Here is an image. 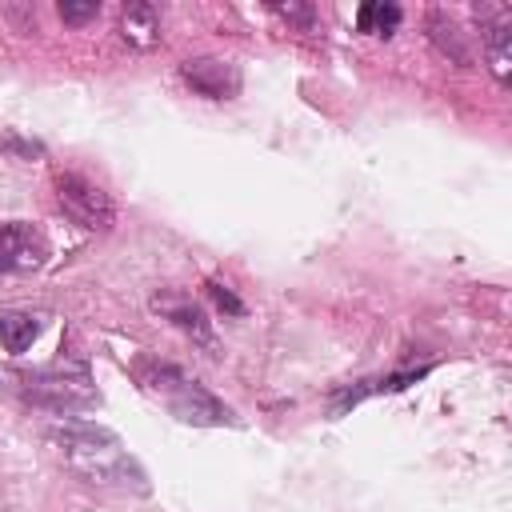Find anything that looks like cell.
Wrapping results in <instances>:
<instances>
[{
	"mask_svg": "<svg viewBox=\"0 0 512 512\" xmlns=\"http://www.w3.org/2000/svg\"><path fill=\"white\" fill-rule=\"evenodd\" d=\"M48 444L60 452L64 468L76 472L88 484L116 488V492H148V476L136 464V456L124 448V440L92 420H60L48 428Z\"/></svg>",
	"mask_w": 512,
	"mask_h": 512,
	"instance_id": "6da1fadb",
	"label": "cell"
},
{
	"mask_svg": "<svg viewBox=\"0 0 512 512\" xmlns=\"http://www.w3.org/2000/svg\"><path fill=\"white\" fill-rule=\"evenodd\" d=\"M144 388L156 392L164 400V408L180 420V424H196V428H224L236 424V412L208 392L196 376L180 372L176 364H152V372H144Z\"/></svg>",
	"mask_w": 512,
	"mask_h": 512,
	"instance_id": "7a4b0ae2",
	"label": "cell"
},
{
	"mask_svg": "<svg viewBox=\"0 0 512 512\" xmlns=\"http://www.w3.org/2000/svg\"><path fill=\"white\" fill-rule=\"evenodd\" d=\"M20 392L48 412H76L96 404V384L80 356H56L44 368L20 372Z\"/></svg>",
	"mask_w": 512,
	"mask_h": 512,
	"instance_id": "3957f363",
	"label": "cell"
},
{
	"mask_svg": "<svg viewBox=\"0 0 512 512\" xmlns=\"http://www.w3.org/2000/svg\"><path fill=\"white\" fill-rule=\"evenodd\" d=\"M56 200H60V208H64L80 228H88V232H108L112 220H116L112 196H108L96 180H88V176H80V172L56 176Z\"/></svg>",
	"mask_w": 512,
	"mask_h": 512,
	"instance_id": "277c9868",
	"label": "cell"
},
{
	"mask_svg": "<svg viewBox=\"0 0 512 512\" xmlns=\"http://www.w3.org/2000/svg\"><path fill=\"white\" fill-rule=\"evenodd\" d=\"M180 76L192 92H200L204 100H232L240 92V68L224 56H192L180 64Z\"/></svg>",
	"mask_w": 512,
	"mask_h": 512,
	"instance_id": "5b68a950",
	"label": "cell"
},
{
	"mask_svg": "<svg viewBox=\"0 0 512 512\" xmlns=\"http://www.w3.org/2000/svg\"><path fill=\"white\" fill-rule=\"evenodd\" d=\"M480 16V40L488 52V68L500 84L512 80V12L508 8H484Z\"/></svg>",
	"mask_w": 512,
	"mask_h": 512,
	"instance_id": "8992f818",
	"label": "cell"
},
{
	"mask_svg": "<svg viewBox=\"0 0 512 512\" xmlns=\"http://www.w3.org/2000/svg\"><path fill=\"white\" fill-rule=\"evenodd\" d=\"M44 260V236L24 224V220H8L0 224V272H28L40 268Z\"/></svg>",
	"mask_w": 512,
	"mask_h": 512,
	"instance_id": "52a82bcc",
	"label": "cell"
},
{
	"mask_svg": "<svg viewBox=\"0 0 512 512\" xmlns=\"http://www.w3.org/2000/svg\"><path fill=\"white\" fill-rule=\"evenodd\" d=\"M152 308H156L160 316H168V320H172L180 332H188L192 340L212 344V324H208L204 308H200V304H192L188 296H156V300H152Z\"/></svg>",
	"mask_w": 512,
	"mask_h": 512,
	"instance_id": "ba28073f",
	"label": "cell"
},
{
	"mask_svg": "<svg viewBox=\"0 0 512 512\" xmlns=\"http://www.w3.org/2000/svg\"><path fill=\"white\" fill-rule=\"evenodd\" d=\"M424 28H428V40L436 44V52H440V56H448L452 64H472V48H468V40H464L460 24H456L448 12L432 8V12L424 16Z\"/></svg>",
	"mask_w": 512,
	"mask_h": 512,
	"instance_id": "9c48e42d",
	"label": "cell"
},
{
	"mask_svg": "<svg viewBox=\"0 0 512 512\" xmlns=\"http://www.w3.org/2000/svg\"><path fill=\"white\" fill-rule=\"evenodd\" d=\"M120 36L132 48H156L160 44V12L152 4H128L120 20Z\"/></svg>",
	"mask_w": 512,
	"mask_h": 512,
	"instance_id": "30bf717a",
	"label": "cell"
},
{
	"mask_svg": "<svg viewBox=\"0 0 512 512\" xmlns=\"http://www.w3.org/2000/svg\"><path fill=\"white\" fill-rule=\"evenodd\" d=\"M44 328V316L40 312H0V344L4 352L20 356Z\"/></svg>",
	"mask_w": 512,
	"mask_h": 512,
	"instance_id": "8fae6325",
	"label": "cell"
},
{
	"mask_svg": "<svg viewBox=\"0 0 512 512\" xmlns=\"http://www.w3.org/2000/svg\"><path fill=\"white\" fill-rule=\"evenodd\" d=\"M400 20H404V12L396 4H360V12H356V28L368 36H384V40L400 28Z\"/></svg>",
	"mask_w": 512,
	"mask_h": 512,
	"instance_id": "7c38bea8",
	"label": "cell"
},
{
	"mask_svg": "<svg viewBox=\"0 0 512 512\" xmlns=\"http://www.w3.org/2000/svg\"><path fill=\"white\" fill-rule=\"evenodd\" d=\"M0 152L12 156V160H40V156H44V144H40V140H28V136H20V132H4V136H0Z\"/></svg>",
	"mask_w": 512,
	"mask_h": 512,
	"instance_id": "4fadbf2b",
	"label": "cell"
},
{
	"mask_svg": "<svg viewBox=\"0 0 512 512\" xmlns=\"http://www.w3.org/2000/svg\"><path fill=\"white\" fill-rule=\"evenodd\" d=\"M272 12H276L280 20H288V24H300L304 32L316 28V8H312V4H272Z\"/></svg>",
	"mask_w": 512,
	"mask_h": 512,
	"instance_id": "5bb4252c",
	"label": "cell"
},
{
	"mask_svg": "<svg viewBox=\"0 0 512 512\" xmlns=\"http://www.w3.org/2000/svg\"><path fill=\"white\" fill-rule=\"evenodd\" d=\"M96 16H100V4H96V0H84V4L64 0V4H60V20H64V24H72V28H80V24L96 20Z\"/></svg>",
	"mask_w": 512,
	"mask_h": 512,
	"instance_id": "9a60e30c",
	"label": "cell"
},
{
	"mask_svg": "<svg viewBox=\"0 0 512 512\" xmlns=\"http://www.w3.org/2000/svg\"><path fill=\"white\" fill-rule=\"evenodd\" d=\"M208 296H212V300H216V308H224L228 316H244V304H240L224 284H216V280H212V284H208Z\"/></svg>",
	"mask_w": 512,
	"mask_h": 512,
	"instance_id": "2e32d148",
	"label": "cell"
}]
</instances>
